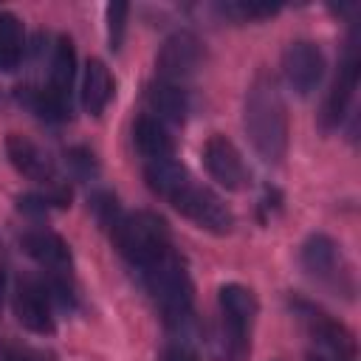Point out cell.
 Wrapping results in <instances>:
<instances>
[{"label": "cell", "mask_w": 361, "mask_h": 361, "mask_svg": "<svg viewBox=\"0 0 361 361\" xmlns=\"http://www.w3.org/2000/svg\"><path fill=\"white\" fill-rule=\"evenodd\" d=\"M243 127L254 152L265 164H279L288 152V107L279 93V85L271 73H257L245 93Z\"/></svg>", "instance_id": "obj_1"}, {"label": "cell", "mask_w": 361, "mask_h": 361, "mask_svg": "<svg viewBox=\"0 0 361 361\" xmlns=\"http://www.w3.org/2000/svg\"><path fill=\"white\" fill-rule=\"evenodd\" d=\"M149 296L155 299L164 322L172 330H180L192 322V305H195V285L192 276L183 265V259L169 251L166 257H161L158 262H152L149 268L138 271Z\"/></svg>", "instance_id": "obj_2"}, {"label": "cell", "mask_w": 361, "mask_h": 361, "mask_svg": "<svg viewBox=\"0 0 361 361\" xmlns=\"http://www.w3.org/2000/svg\"><path fill=\"white\" fill-rule=\"evenodd\" d=\"M107 234L116 243V248L121 251V257L138 271L149 268L152 262H158L161 257H166L172 251L166 220L147 209L124 212L121 220Z\"/></svg>", "instance_id": "obj_3"}, {"label": "cell", "mask_w": 361, "mask_h": 361, "mask_svg": "<svg viewBox=\"0 0 361 361\" xmlns=\"http://www.w3.org/2000/svg\"><path fill=\"white\" fill-rule=\"evenodd\" d=\"M217 305H220V319H223V330H220L223 358L226 361H248L251 327H254V319L259 310L254 290L240 282H228L220 288Z\"/></svg>", "instance_id": "obj_4"}, {"label": "cell", "mask_w": 361, "mask_h": 361, "mask_svg": "<svg viewBox=\"0 0 361 361\" xmlns=\"http://www.w3.org/2000/svg\"><path fill=\"white\" fill-rule=\"evenodd\" d=\"M299 262H302L305 274L310 279H316L319 285H324L330 290H338V293H353L355 290L350 265L341 254V245L333 237L310 234L299 248Z\"/></svg>", "instance_id": "obj_5"}, {"label": "cell", "mask_w": 361, "mask_h": 361, "mask_svg": "<svg viewBox=\"0 0 361 361\" xmlns=\"http://www.w3.org/2000/svg\"><path fill=\"white\" fill-rule=\"evenodd\" d=\"M288 305H290V313L305 327V333L322 350H327L330 358H338V361H355L358 358L355 338H353V333L338 319H333L327 310H322L319 305H313L307 299H299V296H293Z\"/></svg>", "instance_id": "obj_6"}, {"label": "cell", "mask_w": 361, "mask_h": 361, "mask_svg": "<svg viewBox=\"0 0 361 361\" xmlns=\"http://www.w3.org/2000/svg\"><path fill=\"white\" fill-rule=\"evenodd\" d=\"M169 203L203 231H212V234L223 237V234H228L234 228V214L223 203V197H217L212 189H206V186H200L195 180H189Z\"/></svg>", "instance_id": "obj_7"}, {"label": "cell", "mask_w": 361, "mask_h": 361, "mask_svg": "<svg viewBox=\"0 0 361 361\" xmlns=\"http://www.w3.org/2000/svg\"><path fill=\"white\" fill-rule=\"evenodd\" d=\"M206 59V48L203 39L195 31H175L164 39L158 56H155V71L164 82H183L192 73H197V68Z\"/></svg>", "instance_id": "obj_8"}, {"label": "cell", "mask_w": 361, "mask_h": 361, "mask_svg": "<svg viewBox=\"0 0 361 361\" xmlns=\"http://www.w3.org/2000/svg\"><path fill=\"white\" fill-rule=\"evenodd\" d=\"M324 54L316 42L310 39H296L285 48L282 54V76L288 82V87L299 96H310L322 76H324Z\"/></svg>", "instance_id": "obj_9"}, {"label": "cell", "mask_w": 361, "mask_h": 361, "mask_svg": "<svg viewBox=\"0 0 361 361\" xmlns=\"http://www.w3.org/2000/svg\"><path fill=\"white\" fill-rule=\"evenodd\" d=\"M203 164H206V172L212 175V180H217L228 192H243L251 180V172H248L240 149L226 135H212L206 141Z\"/></svg>", "instance_id": "obj_10"}, {"label": "cell", "mask_w": 361, "mask_h": 361, "mask_svg": "<svg viewBox=\"0 0 361 361\" xmlns=\"http://www.w3.org/2000/svg\"><path fill=\"white\" fill-rule=\"evenodd\" d=\"M14 316L17 322L37 333V336H51L56 330L54 322V305L42 288V279H20L14 288V299H11Z\"/></svg>", "instance_id": "obj_11"}, {"label": "cell", "mask_w": 361, "mask_h": 361, "mask_svg": "<svg viewBox=\"0 0 361 361\" xmlns=\"http://www.w3.org/2000/svg\"><path fill=\"white\" fill-rule=\"evenodd\" d=\"M358 73H361V59H358V45L353 39L347 48V56L338 68V76H336L327 99H324V107H322V127L324 130H336L341 124V118L347 116V107H350L355 87H358Z\"/></svg>", "instance_id": "obj_12"}, {"label": "cell", "mask_w": 361, "mask_h": 361, "mask_svg": "<svg viewBox=\"0 0 361 361\" xmlns=\"http://www.w3.org/2000/svg\"><path fill=\"white\" fill-rule=\"evenodd\" d=\"M6 155H8L11 166L20 175H25L31 180H39V183H48V186L59 183L56 180V164H54V158L39 144H34L31 138L11 133L6 138Z\"/></svg>", "instance_id": "obj_13"}, {"label": "cell", "mask_w": 361, "mask_h": 361, "mask_svg": "<svg viewBox=\"0 0 361 361\" xmlns=\"http://www.w3.org/2000/svg\"><path fill=\"white\" fill-rule=\"evenodd\" d=\"M23 251L42 268H48V274H65L73 262L71 245L51 228H31L20 237Z\"/></svg>", "instance_id": "obj_14"}, {"label": "cell", "mask_w": 361, "mask_h": 361, "mask_svg": "<svg viewBox=\"0 0 361 361\" xmlns=\"http://www.w3.org/2000/svg\"><path fill=\"white\" fill-rule=\"evenodd\" d=\"M147 104L152 110V118L158 121H169V124H183L186 116L192 113V102L189 93L175 85V82H152L147 85Z\"/></svg>", "instance_id": "obj_15"}, {"label": "cell", "mask_w": 361, "mask_h": 361, "mask_svg": "<svg viewBox=\"0 0 361 361\" xmlns=\"http://www.w3.org/2000/svg\"><path fill=\"white\" fill-rule=\"evenodd\" d=\"M17 102L23 107H28L37 118L48 121V124H62L73 116V102L59 99L51 87H39V85H20L17 87Z\"/></svg>", "instance_id": "obj_16"}, {"label": "cell", "mask_w": 361, "mask_h": 361, "mask_svg": "<svg viewBox=\"0 0 361 361\" xmlns=\"http://www.w3.org/2000/svg\"><path fill=\"white\" fill-rule=\"evenodd\" d=\"M133 144L147 161H166L175 152V138L166 124L152 116H138L133 124Z\"/></svg>", "instance_id": "obj_17"}, {"label": "cell", "mask_w": 361, "mask_h": 361, "mask_svg": "<svg viewBox=\"0 0 361 361\" xmlns=\"http://www.w3.org/2000/svg\"><path fill=\"white\" fill-rule=\"evenodd\" d=\"M113 99V76L102 59H90L82 79V104L90 116H102L107 102Z\"/></svg>", "instance_id": "obj_18"}, {"label": "cell", "mask_w": 361, "mask_h": 361, "mask_svg": "<svg viewBox=\"0 0 361 361\" xmlns=\"http://www.w3.org/2000/svg\"><path fill=\"white\" fill-rule=\"evenodd\" d=\"M73 79H76V48L71 42V37H56V45H54V54H51V82H48V87L59 99L71 102Z\"/></svg>", "instance_id": "obj_19"}, {"label": "cell", "mask_w": 361, "mask_h": 361, "mask_svg": "<svg viewBox=\"0 0 361 361\" xmlns=\"http://www.w3.org/2000/svg\"><path fill=\"white\" fill-rule=\"evenodd\" d=\"M144 178H147V186H149L155 195H161L164 200H172V197L192 180L189 169H186L183 164L172 161V158H166V161H149V164L144 166Z\"/></svg>", "instance_id": "obj_20"}, {"label": "cell", "mask_w": 361, "mask_h": 361, "mask_svg": "<svg viewBox=\"0 0 361 361\" xmlns=\"http://www.w3.org/2000/svg\"><path fill=\"white\" fill-rule=\"evenodd\" d=\"M23 54H25L23 23L14 14L0 11V73L14 71L23 62Z\"/></svg>", "instance_id": "obj_21"}, {"label": "cell", "mask_w": 361, "mask_h": 361, "mask_svg": "<svg viewBox=\"0 0 361 361\" xmlns=\"http://www.w3.org/2000/svg\"><path fill=\"white\" fill-rule=\"evenodd\" d=\"M65 206H71V189L62 183H54L48 192H28V195L17 197V209L31 217H42V214H51Z\"/></svg>", "instance_id": "obj_22"}, {"label": "cell", "mask_w": 361, "mask_h": 361, "mask_svg": "<svg viewBox=\"0 0 361 361\" xmlns=\"http://www.w3.org/2000/svg\"><path fill=\"white\" fill-rule=\"evenodd\" d=\"M220 14L237 20V23H251V20H268L279 11L276 3H262V0H228V3H220L217 6Z\"/></svg>", "instance_id": "obj_23"}, {"label": "cell", "mask_w": 361, "mask_h": 361, "mask_svg": "<svg viewBox=\"0 0 361 361\" xmlns=\"http://www.w3.org/2000/svg\"><path fill=\"white\" fill-rule=\"evenodd\" d=\"M90 212H93L96 223H99L104 231H110V228L121 220V214H124L118 197H116L113 192H107V189H99V192L90 195Z\"/></svg>", "instance_id": "obj_24"}, {"label": "cell", "mask_w": 361, "mask_h": 361, "mask_svg": "<svg viewBox=\"0 0 361 361\" xmlns=\"http://www.w3.org/2000/svg\"><path fill=\"white\" fill-rule=\"evenodd\" d=\"M65 164H68L71 175L79 178V180H90V178L99 175V161H96V155H93L87 147H82V144L65 149Z\"/></svg>", "instance_id": "obj_25"}, {"label": "cell", "mask_w": 361, "mask_h": 361, "mask_svg": "<svg viewBox=\"0 0 361 361\" xmlns=\"http://www.w3.org/2000/svg\"><path fill=\"white\" fill-rule=\"evenodd\" d=\"M127 14H130V6L127 3H110L107 6V42H110L113 51H118L121 42H124Z\"/></svg>", "instance_id": "obj_26"}, {"label": "cell", "mask_w": 361, "mask_h": 361, "mask_svg": "<svg viewBox=\"0 0 361 361\" xmlns=\"http://www.w3.org/2000/svg\"><path fill=\"white\" fill-rule=\"evenodd\" d=\"M0 361H56V355L39 347H28V344H3Z\"/></svg>", "instance_id": "obj_27"}, {"label": "cell", "mask_w": 361, "mask_h": 361, "mask_svg": "<svg viewBox=\"0 0 361 361\" xmlns=\"http://www.w3.org/2000/svg\"><path fill=\"white\" fill-rule=\"evenodd\" d=\"M158 361H200V358H197V353L186 341H169L158 353Z\"/></svg>", "instance_id": "obj_28"}, {"label": "cell", "mask_w": 361, "mask_h": 361, "mask_svg": "<svg viewBox=\"0 0 361 361\" xmlns=\"http://www.w3.org/2000/svg\"><path fill=\"white\" fill-rule=\"evenodd\" d=\"M3 299H6V271L0 265V307H3Z\"/></svg>", "instance_id": "obj_29"}, {"label": "cell", "mask_w": 361, "mask_h": 361, "mask_svg": "<svg viewBox=\"0 0 361 361\" xmlns=\"http://www.w3.org/2000/svg\"><path fill=\"white\" fill-rule=\"evenodd\" d=\"M307 361H338V358H330V355H307Z\"/></svg>", "instance_id": "obj_30"}]
</instances>
